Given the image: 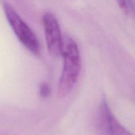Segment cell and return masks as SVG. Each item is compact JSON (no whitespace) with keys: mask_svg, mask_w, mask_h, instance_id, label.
<instances>
[{"mask_svg":"<svg viewBox=\"0 0 135 135\" xmlns=\"http://www.w3.org/2000/svg\"><path fill=\"white\" fill-rule=\"evenodd\" d=\"M61 55L64 61L58 84L57 96L59 98H64L75 86L81 68L79 47L71 37L65 36L63 38Z\"/></svg>","mask_w":135,"mask_h":135,"instance_id":"obj_1","label":"cell"},{"mask_svg":"<svg viewBox=\"0 0 135 135\" xmlns=\"http://www.w3.org/2000/svg\"><path fill=\"white\" fill-rule=\"evenodd\" d=\"M4 11L7 19L18 40L30 52L38 55L40 51V44L32 30L9 4L4 5Z\"/></svg>","mask_w":135,"mask_h":135,"instance_id":"obj_2","label":"cell"},{"mask_svg":"<svg viewBox=\"0 0 135 135\" xmlns=\"http://www.w3.org/2000/svg\"><path fill=\"white\" fill-rule=\"evenodd\" d=\"M97 121L102 135H131L115 118L104 96L100 103Z\"/></svg>","mask_w":135,"mask_h":135,"instance_id":"obj_3","label":"cell"},{"mask_svg":"<svg viewBox=\"0 0 135 135\" xmlns=\"http://www.w3.org/2000/svg\"><path fill=\"white\" fill-rule=\"evenodd\" d=\"M43 25L49 53L54 57L61 55L63 38L56 17L51 13L43 15Z\"/></svg>","mask_w":135,"mask_h":135,"instance_id":"obj_4","label":"cell"},{"mask_svg":"<svg viewBox=\"0 0 135 135\" xmlns=\"http://www.w3.org/2000/svg\"><path fill=\"white\" fill-rule=\"evenodd\" d=\"M117 3L123 11L126 14H129L131 7L129 5V0H117Z\"/></svg>","mask_w":135,"mask_h":135,"instance_id":"obj_5","label":"cell"},{"mask_svg":"<svg viewBox=\"0 0 135 135\" xmlns=\"http://www.w3.org/2000/svg\"><path fill=\"white\" fill-rule=\"evenodd\" d=\"M50 93V89L47 84H42L40 88V96L43 98H46Z\"/></svg>","mask_w":135,"mask_h":135,"instance_id":"obj_6","label":"cell"}]
</instances>
